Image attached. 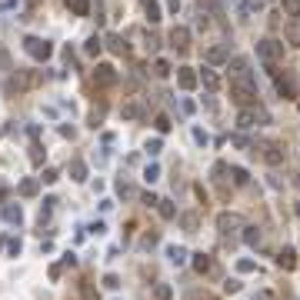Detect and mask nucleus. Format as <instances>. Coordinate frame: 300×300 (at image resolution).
<instances>
[{
    "instance_id": "nucleus-44",
    "label": "nucleus",
    "mask_w": 300,
    "mask_h": 300,
    "mask_svg": "<svg viewBox=\"0 0 300 300\" xmlns=\"http://www.w3.org/2000/svg\"><path fill=\"white\" fill-rule=\"evenodd\" d=\"M63 267H77V253H70V250H67V253H63Z\"/></svg>"
},
{
    "instance_id": "nucleus-27",
    "label": "nucleus",
    "mask_w": 300,
    "mask_h": 300,
    "mask_svg": "<svg viewBox=\"0 0 300 300\" xmlns=\"http://www.w3.org/2000/svg\"><path fill=\"white\" fill-rule=\"evenodd\" d=\"M244 240L250 247H260V230H257V227H244Z\"/></svg>"
},
{
    "instance_id": "nucleus-16",
    "label": "nucleus",
    "mask_w": 300,
    "mask_h": 300,
    "mask_svg": "<svg viewBox=\"0 0 300 300\" xmlns=\"http://www.w3.org/2000/svg\"><path fill=\"white\" fill-rule=\"evenodd\" d=\"M277 264H280L284 270H293V267H297V257H293V250H290V247H284V250L277 253Z\"/></svg>"
},
{
    "instance_id": "nucleus-35",
    "label": "nucleus",
    "mask_w": 300,
    "mask_h": 300,
    "mask_svg": "<svg viewBox=\"0 0 300 300\" xmlns=\"http://www.w3.org/2000/svg\"><path fill=\"white\" fill-rule=\"evenodd\" d=\"M103 287H107V290H117V287H120V277L117 274H107V277H103Z\"/></svg>"
},
{
    "instance_id": "nucleus-31",
    "label": "nucleus",
    "mask_w": 300,
    "mask_h": 300,
    "mask_svg": "<svg viewBox=\"0 0 300 300\" xmlns=\"http://www.w3.org/2000/svg\"><path fill=\"white\" fill-rule=\"evenodd\" d=\"M230 177H234V183H237V187H244V183L250 180V177H247V170H244V167H234V170H230Z\"/></svg>"
},
{
    "instance_id": "nucleus-13",
    "label": "nucleus",
    "mask_w": 300,
    "mask_h": 300,
    "mask_svg": "<svg viewBox=\"0 0 300 300\" xmlns=\"http://www.w3.org/2000/svg\"><path fill=\"white\" fill-rule=\"evenodd\" d=\"M200 84H204L207 90H220V77H217V70H210V67H204V70L197 73Z\"/></svg>"
},
{
    "instance_id": "nucleus-38",
    "label": "nucleus",
    "mask_w": 300,
    "mask_h": 300,
    "mask_svg": "<svg viewBox=\"0 0 300 300\" xmlns=\"http://www.w3.org/2000/svg\"><path fill=\"white\" fill-rule=\"evenodd\" d=\"M60 274H63V264H50L47 277H50V280H54V284H57V280H60Z\"/></svg>"
},
{
    "instance_id": "nucleus-40",
    "label": "nucleus",
    "mask_w": 300,
    "mask_h": 300,
    "mask_svg": "<svg viewBox=\"0 0 300 300\" xmlns=\"http://www.w3.org/2000/svg\"><path fill=\"white\" fill-rule=\"evenodd\" d=\"M237 270H240V274H253L257 264H253V260H237Z\"/></svg>"
},
{
    "instance_id": "nucleus-48",
    "label": "nucleus",
    "mask_w": 300,
    "mask_h": 300,
    "mask_svg": "<svg viewBox=\"0 0 300 300\" xmlns=\"http://www.w3.org/2000/svg\"><path fill=\"white\" fill-rule=\"evenodd\" d=\"M223 287H227V293H237V290H240V280H227Z\"/></svg>"
},
{
    "instance_id": "nucleus-15",
    "label": "nucleus",
    "mask_w": 300,
    "mask_h": 300,
    "mask_svg": "<svg viewBox=\"0 0 300 300\" xmlns=\"http://www.w3.org/2000/svg\"><path fill=\"white\" fill-rule=\"evenodd\" d=\"M67 10L73 17H87L90 14V0H67Z\"/></svg>"
},
{
    "instance_id": "nucleus-20",
    "label": "nucleus",
    "mask_w": 300,
    "mask_h": 300,
    "mask_svg": "<svg viewBox=\"0 0 300 300\" xmlns=\"http://www.w3.org/2000/svg\"><path fill=\"white\" fill-rule=\"evenodd\" d=\"M100 50H103V40H100V37H87V44H84V54H87V57H97Z\"/></svg>"
},
{
    "instance_id": "nucleus-1",
    "label": "nucleus",
    "mask_w": 300,
    "mask_h": 300,
    "mask_svg": "<svg viewBox=\"0 0 300 300\" xmlns=\"http://www.w3.org/2000/svg\"><path fill=\"white\" fill-rule=\"evenodd\" d=\"M24 50L33 57L37 63H44V60H50L54 57V44L50 40H44V37H24Z\"/></svg>"
},
{
    "instance_id": "nucleus-39",
    "label": "nucleus",
    "mask_w": 300,
    "mask_h": 300,
    "mask_svg": "<svg viewBox=\"0 0 300 300\" xmlns=\"http://www.w3.org/2000/svg\"><path fill=\"white\" fill-rule=\"evenodd\" d=\"M284 10H287L290 17H297V14H300V0H284Z\"/></svg>"
},
{
    "instance_id": "nucleus-11",
    "label": "nucleus",
    "mask_w": 300,
    "mask_h": 300,
    "mask_svg": "<svg viewBox=\"0 0 300 300\" xmlns=\"http://www.w3.org/2000/svg\"><path fill=\"white\" fill-rule=\"evenodd\" d=\"M257 117H260V120H267V114H264V110H240V117H237V127H240V130H250V127H253V120H257Z\"/></svg>"
},
{
    "instance_id": "nucleus-7",
    "label": "nucleus",
    "mask_w": 300,
    "mask_h": 300,
    "mask_svg": "<svg viewBox=\"0 0 300 300\" xmlns=\"http://www.w3.org/2000/svg\"><path fill=\"white\" fill-rule=\"evenodd\" d=\"M164 253H167V260L174 264V267H183V264H187V247H180V244H167L164 247Z\"/></svg>"
},
{
    "instance_id": "nucleus-2",
    "label": "nucleus",
    "mask_w": 300,
    "mask_h": 300,
    "mask_svg": "<svg viewBox=\"0 0 300 300\" xmlns=\"http://www.w3.org/2000/svg\"><path fill=\"white\" fill-rule=\"evenodd\" d=\"M280 54H284V44H280V40H274V37H267V40H260V44H257V57H260L267 67H274V63L280 60Z\"/></svg>"
},
{
    "instance_id": "nucleus-42",
    "label": "nucleus",
    "mask_w": 300,
    "mask_h": 300,
    "mask_svg": "<svg viewBox=\"0 0 300 300\" xmlns=\"http://www.w3.org/2000/svg\"><path fill=\"white\" fill-rule=\"evenodd\" d=\"M154 124H157V130H160V134H167V130H170V117H164V114H160V117L154 120Z\"/></svg>"
},
{
    "instance_id": "nucleus-22",
    "label": "nucleus",
    "mask_w": 300,
    "mask_h": 300,
    "mask_svg": "<svg viewBox=\"0 0 300 300\" xmlns=\"http://www.w3.org/2000/svg\"><path fill=\"white\" fill-rule=\"evenodd\" d=\"M194 270H197V274H207V270H210V257H207V253H194Z\"/></svg>"
},
{
    "instance_id": "nucleus-51",
    "label": "nucleus",
    "mask_w": 300,
    "mask_h": 300,
    "mask_svg": "<svg viewBox=\"0 0 300 300\" xmlns=\"http://www.w3.org/2000/svg\"><path fill=\"white\" fill-rule=\"evenodd\" d=\"M253 300H270V293L267 290H257V293H253Z\"/></svg>"
},
{
    "instance_id": "nucleus-45",
    "label": "nucleus",
    "mask_w": 300,
    "mask_h": 300,
    "mask_svg": "<svg viewBox=\"0 0 300 300\" xmlns=\"http://www.w3.org/2000/svg\"><path fill=\"white\" fill-rule=\"evenodd\" d=\"M157 300H170V287L167 284H157Z\"/></svg>"
},
{
    "instance_id": "nucleus-17",
    "label": "nucleus",
    "mask_w": 300,
    "mask_h": 300,
    "mask_svg": "<svg viewBox=\"0 0 300 300\" xmlns=\"http://www.w3.org/2000/svg\"><path fill=\"white\" fill-rule=\"evenodd\" d=\"M20 197H37V190H40V180H33V177H27V180H20Z\"/></svg>"
},
{
    "instance_id": "nucleus-37",
    "label": "nucleus",
    "mask_w": 300,
    "mask_h": 300,
    "mask_svg": "<svg viewBox=\"0 0 300 300\" xmlns=\"http://www.w3.org/2000/svg\"><path fill=\"white\" fill-rule=\"evenodd\" d=\"M194 140H197L200 147H207V143H210V137H207V130H200V127H194Z\"/></svg>"
},
{
    "instance_id": "nucleus-23",
    "label": "nucleus",
    "mask_w": 300,
    "mask_h": 300,
    "mask_svg": "<svg viewBox=\"0 0 300 300\" xmlns=\"http://www.w3.org/2000/svg\"><path fill=\"white\" fill-rule=\"evenodd\" d=\"M143 180H147V183H157L160 180V164H147V167H143Z\"/></svg>"
},
{
    "instance_id": "nucleus-34",
    "label": "nucleus",
    "mask_w": 300,
    "mask_h": 300,
    "mask_svg": "<svg viewBox=\"0 0 300 300\" xmlns=\"http://www.w3.org/2000/svg\"><path fill=\"white\" fill-rule=\"evenodd\" d=\"M97 207H100V213H110L117 204H114V197H100V200H97Z\"/></svg>"
},
{
    "instance_id": "nucleus-19",
    "label": "nucleus",
    "mask_w": 300,
    "mask_h": 300,
    "mask_svg": "<svg viewBox=\"0 0 300 300\" xmlns=\"http://www.w3.org/2000/svg\"><path fill=\"white\" fill-rule=\"evenodd\" d=\"M277 94L290 100V97H293V80L290 77H277Z\"/></svg>"
},
{
    "instance_id": "nucleus-36",
    "label": "nucleus",
    "mask_w": 300,
    "mask_h": 300,
    "mask_svg": "<svg viewBox=\"0 0 300 300\" xmlns=\"http://www.w3.org/2000/svg\"><path fill=\"white\" fill-rule=\"evenodd\" d=\"M154 73H157V77H167V73H170V63H167V60H157V63H154Z\"/></svg>"
},
{
    "instance_id": "nucleus-49",
    "label": "nucleus",
    "mask_w": 300,
    "mask_h": 300,
    "mask_svg": "<svg viewBox=\"0 0 300 300\" xmlns=\"http://www.w3.org/2000/svg\"><path fill=\"white\" fill-rule=\"evenodd\" d=\"M17 4H20V0H0V10H14Z\"/></svg>"
},
{
    "instance_id": "nucleus-46",
    "label": "nucleus",
    "mask_w": 300,
    "mask_h": 300,
    "mask_svg": "<svg viewBox=\"0 0 300 300\" xmlns=\"http://www.w3.org/2000/svg\"><path fill=\"white\" fill-rule=\"evenodd\" d=\"M100 143H103V147H114V143H117V134H110V130H107V134L100 137Z\"/></svg>"
},
{
    "instance_id": "nucleus-6",
    "label": "nucleus",
    "mask_w": 300,
    "mask_h": 300,
    "mask_svg": "<svg viewBox=\"0 0 300 300\" xmlns=\"http://www.w3.org/2000/svg\"><path fill=\"white\" fill-rule=\"evenodd\" d=\"M0 217H4V223H10V227H20V223H24V207L20 204H4L0 207Z\"/></svg>"
},
{
    "instance_id": "nucleus-21",
    "label": "nucleus",
    "mask_w": 300,
    "mask_h": 300,
    "mask_svg": "<svg viewBox=\"0 0 300 300\" xmlns=\"http://www.w3.org/2000/svg\"><path fill=\"white\" fill-rule=\"evenodd\" d=\"M157 210H160L164 220H174V217H177V207L170 204V200H157Z\"/></svg>"
},
{
    "instance_id": "nucleus-41",
    "label": "nucleus",
    "mask_w": 300,
    "mask_h": 300,
    "mask_svg": "<svg viewBox=\"0 0 300 300\" xmlns=\"http://www.w3.org/2000/svg\"><path fill=\"white\" fill-rule=\"evenodd\" d=\"M287 37H290V44H300V24H290V27H287Z\"/></svg>"
},
{
    "instance_id": "nucleus-28",
    "label": "nucleus",
    "mask_w": 300,
    "mask_h": 300,
    "mask_svg": "<svg viewBox=\"0 0 300 300\" xmlns=\"http://www.w3.org/2000/svg\"><path fill=\"white\" fill-rule=\"evenodd\" d=\"M87 234H90V237H103V234H107V223H103V220H90L87 223Z\"/></svg>"
},
{
    "instance_id": "nucleus-8",
    "label": "nucleus",
    "mask_w": 300,
    "mask_h": 300,
    "mask_svg": "<svg viewBox=\"0 0 300 300\" xmlns=\"http://www.w3.org/2000/svg\"><path fill=\"white\" fill-rule=\"evenodd\" d=\"M170 47L174 50H187L190 47V30L187 27H174V30H170Z\"/></svg>"
},
{
    "instance_id": "nucleus-14",
    "label": "nucleus",
    "mask_w": 300,
    "mask_h": 300,
    "mask_svg": "<svg viewBox=\"0 0 300 300\" xmlns=\"http://www.w3.org/2000/svg\"><path fill=\"white\" fill-rule=\"evenodd\" d=\"M143 10H147V20H150V24H160V20H164L157 0H143Z\"/></svg>"
},
{
    "instance_id": "nucleus-9",
    "label": "nucleus",
    "mask_w": 300,
    "mask_h": 300,
    "mask_svg": "<svg viewBox=\"0 0 300 300\" xmlns=\"http://www.w3.org/2000/svg\"><path fill=\"white\" fill-rule=\"evenodd\" d=\"M230 70H234V80L253 84V80H250V67H247V60H244V57H234V60H230Z\"/></svg>"
},
{
    "instance_id": "nucleus-30",
    "label": "nucleus",
    "mask_w": 300,
    "mask_h": 300,
    "mask_svg": "<svg viewBox=\"0 0 300 300\" xmlns=\"http://www.w3.org/2000/svg\"><path fill=\"white\" fill-rule=\"evenodd\" d=\"M60 180V170L57 167H44V177H40V183H57Z\"/></svg>"
},
{
    "instance_id": "nucleus-18",
    "label": "nucleus",
    "mask_w": 300,
    "mask_h": 300,
    "mask_svg": "<svg viewBox=\"0 0 300 300\" xmlns=\"http://www.w3.org/2000/svg\"><path fill=\"white\" fill-rule=\"evenodd\" d=\"M204 57H207V63H213V67H217V63H227V50L223 47H210Z\"/></svg>"
},
{
    "instance_id": "nucleus-52",
    "label": "nucleus",
    "mask_w": 300,
    "mask_h": 300,
    "mask_svg": "<svg viewBox=\"0 0 300 300\" xmlns=\"http://www.w3.org/2000/svg\"><path fill=\"white\" fill-rule=\"evenodd\" d=\"M167 7H170V10L177 14V10H180V0H167Z\"/></svg>"
},
{
    "instance_id": "nucleus-10",
    "label": "nucleus",
    "mask_w": 300,
    "mask_h": 300,
    "mask_svg": "<svg viewBox=\"0 0 300 300\" xmlns=\"http://www.w3.org/2000/svg\"><path fill=\"white\" fill-rule=\"evenodd\" d=\"M177 84H180L183 90H194V87L200 84V77L190 70V67H180V70H177Z\"/></svg>"
},
{
    "instance_id": "nucleus-5",
    "label": "nucleus",
    "mask_w": 300,
    "mask_h": 300,
    "mask_svg": "<svg viewBox=\"0 0 300 300\" xmlns=\"http://www.w3.org/2000/svg\"><path fill=\"white\" fill-rule=\"evenodd\" d=\"M94 84H97V87H114V84H117V70H114L110 63H97Z\"/></svg>"
},
{
    "instance_id": "nucleus-26",
    "label": "nucleus",
    "mask_w": 300,
    "mask_h": 300,
    "mask_svg": "<svg viewBox=\"0 0 300 300\" xmlns=\"http://www.w3.org/2000/svg\"><path fill=\"white\" fill-rule=\"evenodd\" d=\"M54 204H57V197H44V204H40V220H50V213H54Z\"/></svg>"
},
{
    "instance_id": "nucleus-12",
    "label": "nucleus",
    "mask_w": 300,
    "mask_h": 300,
    "mask_svg": "<svg viewBox=\"0 0 300 300\" xmlns=\"http://www.w3.org/2000/svg\"><path fill=\"white\" fill-rule=\"evenodd\" d=\"M67 174H70V180H73V183H84L90 170H87V164H84V160H73V164L67 167Z\"/></svg>"
},
{
    "instance_id": "nucleus-33",
    "label": "nucleus",
    "mask_w": 300,
    "mask_h": 300,
    "mask_svg": "<svg viewBox=\"0 0 300 300\" xmlns=\"http://www.w3.org/2000/svg\"><path fill=\"white\" fill-rule=\"evenodd\" d=\"M160 150H164V140H160V137H154V140H147V154H150V157H157Z\"/></svg>"
},
{
    "instance_id": "nucleus-29",
    "label": "nucleus",
    "mask_w": 300,
    "mask_h": 300,
    "mask_svg": "<svg viewBox=\"0 0 300 300\" xmlns=\"http://www.w3.org/2000/svg\"><path fill=\"white\" fill-rule=\"evenodd\" d=\"M264 157H267V164H280V150L274 143H264Z\"/></svg>"
},
{
    "instance_id": "nucleus-3",
    "label": "nucleus",
    "mask_w": 300,
    "mask_h": 300,
    "mask_svg": "<svg viewBox=\"0 0 300 300\" xmlns=\"http://www.w3.org/2000/svg\"><path fill=\"white\" fill-rule=\"evenodd\" d=\"M230 97H234V103H237V107H250L253 100H257V90H253V84H244V80H234V84H230Z\"/></svg>"
},
{
    "instance_id": "nucleus-32",
    "label": "nucleus",
    "mask_w": 300,
    "mask_h": 300,
    "mask_svg": "<svg viewBox=\"0 0 300 300\" xmlns=\"http://www.w3.org/2000/svg\"><path fill=\"white\" fill-rule=\"evenodd\" d=\"M137 117H143V110L137 107V103H127L124 107V120H137Z\"/></svg>"
},
{
    "instance_id": "nucleus-25",
    "label": "nucleus",
    "mask_w": 300,
    "mask_h": 300,
    "mask_svg": "<svg viewBox=\"0 0 300 300\" xmlns=\"http://www.w3.org/2000/svg\"><path fill=\"white\" fill-rule=\"evenodd\" d=\"M20 253H24V240H20V237H10L7 240V257H20Z\"/></svg>"
},
{
    "instance_id": "nucleus-43",
    "label": "nucleus",
    "mask_w": 300,
    "mask_h": 300,
    "mask_svg": "<svg viewBox=\"0 0 300 300\" xmlns=\"http://www.w3.org/2000/svg\"><path fill=\"white\" fill-rule=\"evenodd\" d=\"M180 223H183L187 230H194V227H197V217H194V213H183V217H180Z\"/></svg>"
},
{
    "instance_id": "nucleus-4",
    "label": "nucleus",
    "mask_w": 300,
    "mask_h": 300,
    "mask_svg": "<svg viewBox=\"0 0 300 300\" xmlns=\"http://www.w3.org/2000/svg\"><path fill=\"white\" fill-rule=\"evenodd\" d=\"M217 227H220L223 237H234V234L244 230V217H237V213H220V217H217Z\"/></svg>"
},
{
    "instance_id": "nucleus-24",
    "label": "nucleus",
    "mask_w": 300,
    "mask_h": 300,
    "mask_svg": "<svg viewBox=\"0 0 300 300\" xmlns=\"http://www.w3.org/2000/svg\"><path fill=\"white\" fill-rule=\"evenodd\" d=\"M107 44H110L114 54H127V40H124V37H117V33H110V37H107Z\"/></svg>"
},
{
    "instance_id": "nucleus-53",
    "label": "nucleus",
    "mask_w": 300,
    "mask_h": 300,
    "mask_svg": "<svg viewBox=\"0 0 300 300\" xmlns=\"http://www.w3.org/2000/svg\"><path fill=\"white\" fill-rule=\"evenodd\" d=\"M297 217H300V204H297Z\"/></svg>"
},
{
    "instance_id": "nucleus-50",
    "label": "nucleus",
    "mask_w": 300,
    "mask_h": 300,
    "mask_svg": "<svg viewBox=\"0 0 300 300\" xmlns=\"http://www.w3.org/2000/svg\"><path fill=\"white\" fill-rule=\"evenodd\" d=\"M180 110L183 114H194V100H180Z\"/></svg>"
},
{
    "instance_id": "nucleus-47",
    "label": "nucleus",
    "mask_w": 300,
    "mask_h": 300,
    "mask_svg": "<svg viewBox=\"0 0 300 300\" xmlns=\"http://www.w3.org/2000/svg\"><path fill=\"white\" fill-rule=\"evenodd\" d=\"M264 0H247V14H253V10H260Z\"/></svg>"
}]
</instances>
